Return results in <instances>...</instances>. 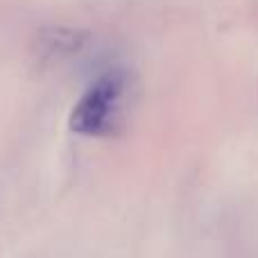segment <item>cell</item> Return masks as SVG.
<instances>
[{
	"label": "cell",
	"mask_w": 258,
	"mask_h": 258,
	"mask_svg": "<svg viewBox=\"0 0 258 258\" xmlns=\"http://www.w3.org/2000/svg\"><path fill=\"white\" fill-rule=\"evenodd\" d=\"M129 82L122 71H109L86 89L71 113V129L82 136H111L122 127Z\"/></svg>",
	"instance_id": "cell-1"
}]
</instances>
